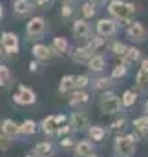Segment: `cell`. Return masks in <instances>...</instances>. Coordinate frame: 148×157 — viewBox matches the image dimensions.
Listing matches in <instances>:
<instances>
[{
  "instance_id": "obj_1",
  "label": "cell",
  "mask_w": 148,
  "mask_h": 157,
  "mask_svg": "<svg viewBox=\"0 0 148 157\" xmlns=\"http://www.w3.org/2000/svg\"><path fill=\"white\" fill-rule=\"evenodd\" d=\"M137 148L135 133H121L113 139V154L115 157H132Z\"/></svg>"
},
{
  "instance_id": "obj_2",
  "label": "cell",
  "mask_w": 148,
  "mask_h": 157,
  "mask_svg": "<svg viewBox=\"0 0 148 157\" xmlns=\"http://www.w3.org/2000/svg\"><path fill=\"white\" fill-rule=\"evenodd\" d=\"M121 106H123V102L113 91H104L99 99V108L104 115H117L121 112Z\"/></svg>"
},
{
  "instance_id": "obj_3",
  "label": "cell",
  "mask_w": 148,
  "mask_h": 157,
  "mask_svg": "<svg viewBox=\"0 0 148 157\" xmlns=\"http://www.w3.org/2000/svg\"><path fill=\"white\" fill-rule=\"evenodd\" d=\"M13 102L17 106H33L37 102V93L26 84H18L13 93Z\"/></svg>"
},
{
  "instance_id": "obj_4",
  "label": "cell",
  "mask_w": 148,
  "mask_h": 157,
  "mask_svg": "<svg viewBox=\"0 0 148 157\" xmlns=\"http://www.w3.org/2000/svg\"><path fill=\"white\" fill-rule=\"evenodd\" d=\"M108 11L111 13V17H115L117 20L126 22L134 15V6L132 4H126V2H121V0H113V2H110V6H108Z\"/></svg>"
},
{
  "instance_id": "obj_5",
  "label": "cell",
  "mask_w": 148,
  "mask_h": 157,
  "mask_svg": "<svg viewBox=\"0 0 148 157\" xmlns=\"http://www.w3.org/2000/svg\"><path fill=\"white\" fill-rule=\"evenodd\" d=\"M44 31H46V22H44V18H40V17L31 18V20L28 22V26H26V33H28V37L33 39V40H37L38 37H42Z\"/></svg>"
},
{
  "instance_id": "obj_6",
  "label": "cell",
  "mask_w": 148,
  "mask_h": 157,
  "mask_svg": "<svg viewBox=\"0 0 148 157\" xmlns=\"http://www.w3.org/2000/svg\"><path fill=\"white\" fill-rule=\"evenodd\" d=\"M70 124L73 126L75 132H84L92 126L90 124V115L86 112H73L70 115Z\"/></svg>"
},
{
  "instance_id": "obj_7",
  "label": "cell",
  "mask_w": 148,
  "mask_h": 157,
  "mask_svg": "<svg viewBox=\"0 0 148 157\" xmlns=\"http://www.w3.org/2000/svg\"><path fill=\"white\" fill-rule=\"evenodd\" d=\"M33 57L38 62H51L57 57V53L53 51V48H48L44 44H35L33 46Z\"/></svg>"
},
{
  "instance_id": "obj_8",
  "label": "cell",
  "mask_w": 148,
  "mask_h": 157,
  "mask_svg": "<svg viewBox=\"0 0 148 157\" xmlns=\"http://www.w3.org/2000/svg\"><path fill=\"white\" fill-rule=\"evenodd\" d=\"M59 122L55 115H48L40 121V132L46 135V137H57V132H59Z\"/></svg>"
},
{
  "instance_id": "obj_9",
  "label": "cell",
  "mask_w": 148,
  "mask_h": 157,
  "mask_svg": "<svg viewBox=\"0 0 148 157\" xmlns=\"http://www.w3.org/2000/svg\"><path fill=\"white\" fill-rule=\"evenodd\" d=\"M0 42H2V48H4V51L7 55L18 53V37L15 33H2Z\"/></svg>"
},
{
  "instance_id": "obj_10",
  "label": "cell",
  "mask_w": 148,
  "mask_h": 157,
  "mask_svg": "<svg viewBox=\"0 0 148 157\" xmlns=\"http://www.w3.org/2000/svg\"><path fill=\"white\" fill-rule=\"evenodd\" d=\"M73 154L75 157H88L92 154H95V146H93V141L92 139H80L77 141L73 148Z\"/></svg>"
},
{
  "instance_id": "obj_11",
  "label": "cell",
  "mask_w": 148,
  "mask_h": 157,
  "mask_svg": "<svg viewBox=\"0 0 148 157\" xmlns=\"http://www.w3.org/2000/svg\"><path fill=\"white\" fill-rule=\"evenodd\" d=\"M128 37L132 40H137V42H145L146 40V29H145V26L141 24V22H134V24H130V28H128Z\"/></svg>"
},
{
  "instance_id": "obj_12",
  "label": "cell",
  "mask_w": 148,
  "mask_h": 157,
  "mask_svg": "<svg viewBox=\"0 0 148 157\" xmlns=\"http://www.w3.org/2000/svg\"><path fill=\"white\" fill-rule=\"evenodd\" d=\"M86 133H88V139H92L93 143H103L104 137H106V133H108V130L104 126H101V124H92L86 130Z\"/></svg>"
},
{
  "instance_id": "obj_13",
  "label": "cell",
  "mask_w": 148,
  "mask_h": 157,
  "mask_svg": "<svg viewBox=\"0 0 148 157\" xmlns=\"http://www.w3.org/2000/svg\"><path fill=\"white\" fill-rule=\"evenodd\" d=\"M95 53L88 48V46H82V48H75L73 53H72V59L79 64H88V60L93 57Z\"/></svg>"
},
{
  "instance_id": "obj_14",
  "label": "cell",
  "mask_w": 148,
  "mask_h": 157,
  "mask_svg": "<svg viewBox=\"0 0 148 157\" xmlns=\"http://www.w3.org/2000/svg\"><path fill=\"white\" fill-rule=\"evenodd\" d=\"M53 152H55V148H53L51 141H40L33 146V154L37 157H51Z\"/></svg>"
},
{
  "instance_id": "obj_15",
  "label": "cell",
  "mask_w": 148,
  "mask_h": 157,
  "mask_svg": "<svg viewBox=\"0 0 148 157\" xmlns=\"http://www.w3.org/2000/svg\"><path fill=\"white\" fill-rule=\"evenodd\" d=\"M134 133L137 139L148 135V115H141L134 121Z\"/></svg>"
},
{
  "instance_id": "obj_16",
  "label": "cell",
  "mask_w": 148,
  "mask_h": 157,
  "mask_svg": "<svg viewBox=\"0 0 148 157\" xmlns=\"http://www.w3.org/2000/svg\"><path fill=\"white\" fill-rule=\"evenodd\" d=\"M2 132H4L6 135H9L11 139H17V137L20 135V124L15 122L13 119H4V122H2Z\"/></svg>"
},
{
  "instance_id": "obj_17",
  "label": "cell",
  "mask_w": 148,
  "mask_h": 157,
  "mask_svg": "<svg viewBox=\"0 0 148 157\" xmlns=\"http://www.w3.org/2000/svg\"><path fill=\"white\" fill-rule=\"evenodd\" d=\"M115 29H117V26H115L113 20H106V18H103V20H99V24H97V31H99V35L104 37V39L111 37V35L115 33Z\"/></svg>"
},
{
  "instance_id": "obj_18",
  "label": "cell",
  "mask_w": 148,
  "mask_h": 157,
  "mask_svg": "<svg viewBox=\"0 0 148 157\" xmlns=\"http://www.w3.org/2000/svg\"><path fill=\"white\" fill-rule=\"evenodd\" d=\"M88 101H90V95L84 90H75V91H72V97H70V106L79 108V106L88 104Z\"/></svg>"
},
{
  "instance_id": "obj_19",
  "label": "cell",
  "mask_w": 148,
  "mask_h": 157,
  "mask_svg": "<svg viewBox=\"0 0 148 157\" xmlns=\"http://www.w3.org/2000/svg\"><path fill=\"white\" fill-rule=\"evenodd\" d=\"M88 70L90 71H93V73H101L104 68H106V59L103 57V55H99V53H95L90 60H88Z\"/></svg>"
},
{
  "instance_id": "obj_20",
  "label": "cell",
  "mask_w": 148,
  "mask_h": 157,
  "mask_svg": "<svg viewBox=\"0 0 148 157\" xmlns=\"http://www.w3.org/2000/svg\"><path fill=\"white\" fill-rule=\"evenodd\" d=\"M38 126L33 119H26V121H22L20 122V135H24V137H31V135H35L38 130Z\"/></svg>"
},
{
  "instance_id": "obj_21",
  "label": "cell",
  "mask_w": 148,
  "mask_h": 157,
  "mask_svg": "<svg viewBox=\"0 0 148 157\" xmlns=\"http://www.w3.org/2000/svg\"><path fill=\"white\" fill-rule=\"evenodd\" d=\"M73 35L80 40H86L90 37V26L84 20H75L73 22Z\"/></svg>"
},
{
  "instance_id": "obj_22",
  "label": "cell",
  "mask_w": 148,
  "mask_h": 157,
  "mask_svg": "<svg viewBox=\"0 0 148 157\" xmlns=\"http://www.w3.org/2000/svg\"><path fill=\"white\" fill-rule=\"evenodd\" d=\"M93 84V90L95 91H110V88L113 86V78L111 77H97L95 80H92Z\"/></svg>"
},
{
  "instance_id": "obj_23",
  "label": "cell",
  "mask_w": 148,
  "mask_h": 157,
  "mask_svg": "<svg viewBox=\"0 0 148 157\" xmlns=\"http://www.w3.org/2000/svg\"><path fill=\"white\" fill-rule=\"evenodd\" d=\"M13 7H15V15H17V17H24V15L31 13L33 4H31L29 0H15Z\"/></svg>"
},
{
  "instance_id": "obj_24",
  "label": "cell",
  "mask_w": 148,
  "mask_h": 157,
  "mask_svg": "<svg viewBox=\"0 0 148 157\" xmlns=\"http://www.w3.org/2000/svg\"><path fill=\"white\" fill-rule=\"evenodd\" d=\"M51 48H53V51L57 55H64L70 49V42H68V39H64V37H55L53 42H51Z\"/></svg>"
},
{
  "instance_id": "obj_25",
  "label": "cell",
  "mask_w": 148,
  "mask_h": 157,
  "mask_svg": "<svg viewBox=\"0 0 148 157\" xmlns=\"http://www.w3.org/2000/svg\"><path fill=\"white\" fill-rule=\"evenodd\" d=\"M59 91L60 93H72V91H75V75H64L60 78Z\"/></svg>"
},
{
  "instance_id": "obj_26",
  "label": "cell",
  "mask_w": 148,
  "mask_h": 157,
  "mask_svg": "<svg viewBox=\"0 0 148 157\" xmlns=\"http://www.w3.org/2000/svg\"><path fill=\"white\" fill-rule=\"evenodd\" d=\"M121 102H123V108H132V106L137 102V91H135V90H126V91H123Z\"/></svg>"
},
{
  "instance_id": "obj_27",
  "label": "cell",
  "mask_w": 148,
  "mask_h": 157,
  "mask_svg": "<svg viewBox=\"0 0 148 157\" xmlns=\"http://www.w3.org/2000/svg\"><path fill=\"white\" fill-rule=\"evenodd\" d=\"M126 128H128V121H126L124 117H119V119H115V121L110 124L108 132L115 133V135H121V133H124V130H126Z\"/></svg>"
},
{
  "instance_id": "obj_28",
  "label": "cell",
  "mask_w": 148,
  "mask_h": 157,
  "mask_svg": "<svg viewBox=\"0 0 148 157\" xmlns=\"http://www.w3.org/2000/svg\"><path fill=\"white\" fill-rule=\"evenodd\" d=\"M11 80H13L11 70H9L7 66L0 64V88H7V86L11 84Z\"/></svg>"
},
{
  "instance_id": "obj_29",
  "label": "cell",
  "mask_w": 148,
  "mask_h": 157,
  "mask_svg": "<svg viewBox=\"0 0 148 157\" xmlns=\"http://www.w3.org/2000/svg\"><path fill=\"white\" fill-rule=\"evenodd\" d=\"M128 64L130 62H126L124 59H123V62H119V64H115V68L111 70V78L115 80V78H123L126 73H128Z\"/></svg>"
},
{
  "instance_id": "obj_30",
  "label": "cell",
  "mask_w": 148,
  "mask_h": 157,
  "mask_svg": "<svg viewBox=\"0 0 148 157\" xmlns=\"http://www.w3.org/2000/svg\"><path fill=\"white\" fill-rule=\"evenodd\" d=\"M135 86H137V90H141V91L148 90V71H145V70L139 68V71H137V75H135Z\"/></svg>"
},
{
  "instance_id": "obj_31",
  "label": "cell",
  "mask_w": 148,
  "mask_h": 157,
  "mask_svg": "<svg viewBox=\"0 0 148 157\" xmlns=\"http://www.w3.org/2000/svg\"><path fill=\"white\" fill-rule=\"evenodd\" d=\"M75 144H77V141L73 139V135H66V137H60L59 139V146L62 150H73Z\"/></svg>"
},
{
  "instance_id": "obj_32",
  "label": "cell",
  "mask_w": 148,
  "mask_h": 157,
  "mask_svg": "<svg viewBox=\"0 0 148 157\" xmlns=\"http://www.w3.org/2000/svg\"><path fill=\"white\" fill-rule=\"evenodd\" d=\"M92 84L88 75H75V90H86Z\"/></svg>"
},
{
  "instance_id": "obj_33",
  "label": "cell",
  "mask_w": 148,
  "mask_h": 157,
  "mask_svg": "<svg viewBox=\"0 0 148 157\" xmlns=\"http://www.w3.org/2000/svg\"><path fill=\"white\" fill-rule=\"evenodd\" d=\"M126 62H135V60H139L141 59V49H137V48H128V51H126V55L123 57Z\"/></svg>"
},
{
  "instance_id": "obj_34",
  "label": "cell",
  "mask_w": 148,
  "mask_h": 157,
  "mask_svg": "<svg viewBox=\"0 0 148 157\" xmlns=\"http://www.w3.org/2000/svg\"><path fill=\"white\" fill-rule=\"evenodd\" d=\"M126 51H128V48H126L123 42H113V44H111V53H113V55H117V57H124Z\"/></svg>"
},
{
  "instance_id": "obj_35",
  "label": "cell",
  "mask_w": 148,
  "mask_h": 157,
  "mask_svg": "<svg viewBox=\"0 0 148 157\" xmlns=\"http://www.w3.org/2000/svg\"><path fill=\"white\" fill-rule=\"evenodd\" d=\"M104 44H106L104 37H103V39H99V37H97V39H90V42H88V48H90L93 53H97V51H99Z\"/></svg>"
},
{
  "instance_id": "obj_36",
  "label": "cell",
  "mask_w": 148,
  "mask_h": 157,
  "mask_svg": "<svg viewBox=\"0 0 148 157\" xmlns=\"http://www.w3.org/2000/svg\"><path fill=\"white\" fill-rule=\"evenodd\" d=\"M82 15H84L86 18H92V17L95 15V4H93V2H86V4L82 6Z\"/></svg>"
},
{
  "instance_id": "obj_37",
  "label": "cell",
  "mask_w": 148,
  "mask_h": 157,
  "mask_svg": "<svg viewBox=\"0 0 148 157\" xmlns=\"http://www.w3.org/2000/svg\"><path fill=\"white\" fill-rule=\"evenodd\" d=\"M11 141H13V139H11L9 135H6V133L0 130V152H2V150H7V148L11 146Z\"/></svg>"
},
{
  "instance_id": "obj_38",
  "label": "cell",
  "mask_w": 148,
  "mask_h": 157,
  "mask_svg": "<svg viewBox=\"0 0 148 157\" xmlns=\"http://www.w3.org/2000/svg\"><path fill=\"white\" fill-rule=\"evenodd\" d=\"M73 132H75V130H73V126H72V124L68 122V124H64V126H60V128H59V132H57V137L60 139V137H66V135H72Z\"/></svg>"
},
{
  "instance_id": "obj_39",
  "label": "cell",
  "mask_w": 148,
  "mask_h": 157,
  "mask_svg": "<svg viewBox=\"0 0 148 157\" xmlns=\"http://www.w3.org/2000/svg\"><path fill=\"white\" fill-rule=\"evenodd\" d=\"M29 71H31V73H38V71H40V66H38V60H37V62H33V60L29 62Z\"/></svg>"
},
{
  "instance_id": "obj_40",
  "label": "cell",
  "mask_w": 148,
  "mask_h": 157,
  "mask_svg": "<svg viewBox=\"0 0 148 157\" xmlns=\"http://www.w3.org/2000/svg\"><path fill=\"white\" fill-rule=\"evenodd\" d=\"M72 15V7L70 6H64L62 7V17H70Z\"/></svg>"
},
{
  "instance_id": "obj_41",
  "label": "cell",
  "mask_w": 148,
  "mask_h": 157,
  "mask_svg": "<svg viewBox=\"0 0 148 157\" xmlns=\"http://www.w3.org/2000/svg\"><path fill=\"white\" fill-rule=\"evenodd\" d=\"M141 70H145V71H148V57L141 62Z\"/></svg>"
},
{
  "instance_id": "obj_42",
  "label": "cell",
  "mask_w": 148,
  "mask_h": 157,
  "mask_svg": "<svg viewBox=\"0 0 148 157\" xmlns=\"http://www.w3.org/2000/svg\"><path fill=\"white\" fill-rule=\"evenodd\" d=\"M143 110H145V115H148V99L145 101V106H143Z\"/></svg>"
},
{
  "instance_id": "obj_43",
  "label": "cell",
  "mask_w": 148,
  "mask_h": 157,
  "mask_svg": "<svg viewBox=\"0 0 148 157\" xmlns=\"http://www.w3.org/2000/svg\"><path fill=\"white\" fill-rule=\"evenodd\" d=\"M48 2H49V0H37L38 6H44V4H48Z\"/></svg>"
},
{
  "instance_id": "obj_44",
  "label": "cell",
  "mask_w": 148,
  "mask_h": 157,
  "mask_svg": "<svg viewBox=\"0 0 148 157\" xmlns=\"http://www.w3.org/2000/svg\"><path fill=\"white\" fill-rule=\"evenodd\" d=\"M90 2H93V4H104L106 0H90Z\"/></svg>"
},
{
  "instance_id": "obj_45",
  "label": "cell",
  "mask_w": 148,
  "mask_h": 157,
  "mask_svg": "<svg viewBox=\"0 0 148 157\" xmlns=\"http://www.w3.org/2000/svg\"><path fill=\"white\" fill-rule=\"evenodd\" d=\"M2 15H4V9H2V4H0V18H2Z\"/></svg>"
},
{
  "instance_id": "obj_46",
  "label": "cell",
  "mask_w": 148,
  "mask_h": 157,
  "mask_svg": "<svg viewBox=\"0 0 148 157\" xmlns=\"http://www.w3.org/2000/svg\"><path fill=\"white\" fill-rule=\"evenodd\" d=\"M24 157H37V155H35V154L31 152V154H28V155H24Z\"/></svg>"
},
{
  "instance_id": "obj_47",
  "label": "cell",
  "mask_w": 148,
  "mask_h": 157,
  "mask_svg": "<svg viewBox=\"0 0 148 157\" xmlns=\"http://www.w3.org/2000/svg\"><path fill=\"white\" fill-rule=\"evenodd\" d=\"M2 51H4V48H2V42H0V57H2Z\"/></svg>"
},
{
  "instance_id": "obj_48",
  "label": "cell",
  "mask_w": 148,
  "mask_h": 157,
  "mask_svg": "<svg viewBox=\"0 0 148 157\" xmlns=\"http://www.w3.org/2000/svg\"><path fill=\"white\" fill-rule=\"evenodd\" d=\"M88 157H99V155L97 154H92V155H88Z\"/></svg>"
},
{
  "instance_id": "obj_49",
  "label": "cell",
  "mask_w": 148,
  "mask_h": 157,
  "mask_svg": "<svg viewBox=\"0 0 148 157\" xmlns=\"http://www.w3.org/2000/svg\"><path fill=\"white\" fill-rule=\"evenodd\" d=\"M2 122H4V121H2V119H0V130H2Z\"/></svg>"
}]
</instances>
